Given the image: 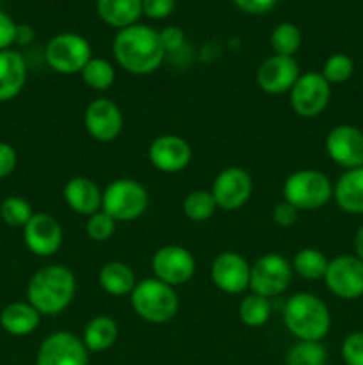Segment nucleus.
Masks as SVG:
<instances>
[{
	"instance_id": "nucleus-1",
	"label": "nucleus",
	"mask_w": 363,
	"mask_h": 365,
	"mask_svg": "<svg viewBox=\"0 0 363 365\" xmlns=\"http://www.w3.org/2000/svg\"><path fill=\"white\" fill-rule=\"evenodd\" d=\"M112 53L116 63L125 71L137 77L152 75L162 66L166 57L159 31L142 24L117 31L112 43Z\"/></svg>"
},
{
	"instance_id": "nucleus-2",
	"label": "nucleus",
	"mask_w": 363,
	"mask_h": 365,
	"mask_svg": "<svg viewBox=\"0 0 363 365\" xmlns=\"http://www.w3.org/2000/svg\"><path fill=\"white\" fill-rule=\"evenodd\" d=\"M77 292V278L63 264H48L31 277L27 284V302L46 317L59 316L71 305Z\"/></svg>"
},
{
	"instance_id": "nucleus-3",
	"label": "nucleus",
	"mask_w": 363,
	"mask_h": 365,
	"mask_svg": "<svg viewBox=\"0 0 363 365\" xmlns=\"http://www.w3.org/2000/svg\"><path fill=\"white\" fill-rule=\"evenodd\" d=\"M285 328L299 341L320 342L331 328L326 303L310 292H295L283 307Z\"/></svg>"
},
{
	"instance_id": "nucleus-4",
	"label": "nucleus",
	"mask_w": 363,
	"mask_h": 365,
	"mask_svg": "<svg viewBox=\"0 0 363 365\" xmlns=\"http://www.w3.org/2000/svg\"><path fill=\"white\" fill-rule=\"evenodd\" d=\"M130 305L142 321L162 324L177 316L180 303L174 287L149 277L135 284L130 294Z\"/></svg>"
},
{
	"instance_id": "nucleus-5",
	"label": "nucleus",
	"mask_w": 363,
	"mask_h": 365,
	"mask_svg": "<svg viewBox=\"0 0 363 365\" xmlns=\"http://www.w3.org/2000/svg\"><path fill=\"white\" fill-rule=\"evenodd\" d=\"M149 195L141 182L134 178H116L103 189L102 210L114 221H135L144 216Z\"/></svg>"
},
{
	"instance_id": "nucleus-6",
	"label": "nucleus",
	"mask_w": 363,
	"mask_h": 365,
	"mask_svg": "<svg viewBox=\"0 0 363 365\" xmlns=\"http://www.w3.org/2000/svg\"><path fill=\"white\" fill-rule=\"evenodd\" d=\"M333 198V184L319 170H298L283 184V200L301 210H317Z\"/></svg>"
},
{
	"instance_id": "nucleus-7",
	"label": "nucleus",
	"mask_w": 363,
	"mask_h": 365,
	"mask_svg": "<svg viewBox=\"0 0 363 365\" xmlns=\"http://www.w3.org/2000/svg\"><path fill=\"white\" fill-rule=\"evenodd\" d=\"M93 57L91 45L88 39L75 32H60L53 36L45 48L46 64L56 73L77 75L84 70Z\"/></svg>"
},
{
	"instance_id": "nucleus-8",
	"label": "nucleus",
	"mask_w": 363,
	"mask_h": 365,
	"mask_svg": "<svg viewBox=\"0 0 363 365\" xmlns=\"http://www.w3.org/2000/svg\"><path fill=\"white\" fill-rule=\"evenodd\" d=\"M294 269L290 260L281 257L280 253H265L255 260L251 266L249 289L255 294L270 299L283 294L290 285Z\"/></svg>"
},
{
	"instance_id": "nucleus-9",
	"label": "nucleus",
	"mask_w": 363,
	"mask_h": 365,
	"mask_svg": "<svg viewBox=\"0 0 363 365\" xmlns=\"http://www.w3.org/2000/svg\"><path fill=\"white\" fill-rule=\"evenodd\" d=\"M331 98V84L319 73H301L288 91V102L298 116L312 120L326 110Z\"/></svg>"
},
{
	"instance_id": "nucleus-10",
	"label": "nucleus",
	"mask_w": 363,
	"mask_h": 365,
	"mask_svg": "<svg viewBox=\"0 0 363 365\" xmlns=\"http://www.w3.org/2000/svg\"><path fill=\"white\" fill-rule=\"evenodd\" d=\"M324 284L340 299H358L363 296V260L356 255H338L330 260Z\"/></svg>"
},
{
	"instance_id": "nucleus-11",
	"label": "nucleus",
	"mask_w": 363,
	"mask_h": 365,
	"mask_svg": "<svg viewBox=\"0 0 363 365\" xmlns=\"http://www.w3.org/2000/svg\"><path fill=\"white\" fill-rule=\"evenodd\" d=\"M152 271L157 280L171 287H178L194 277L196 259L184 246L166 245L153 253Z\"/></svg>"
},
{
	"instance_id": "nucleus-12",
	"label": "nucleus",
	"mask_w": 363,
	"mask_h": 365,
	"mask_svg": "<svg viewBox=\"0 0 363 365\" xmlns=\"http://www.w3.org/2000/svg\"><path fill=\"white\" fill-rule=\"evenodd\" d=\"M210 192H212L214 200H216L217 209L231 212V210L241 209V207H244L249 202L253 195V178L244 168H224L214 178Z\"/></svg>"
},
{
	"instance_id": "nucleus-13",
	"label": "nucleus",
	"mask_w": 363,
	"mask_h": 365,
	"mask_svg": "<svg viewBox=\"0 0 363 365\" xmlns=\"http://www.w3.org/2000/svg\"><path fill=\"white\" fill-rule=\"evenodd\" d=\"M89 351L80 337L70 331H56L41 342L36 365H88Z\"/></svg>"
},
{
	"instance_id": "nucleus-14",
	"label": "nucleus",
	"mask_w": 363,
	"mask_h": 365,
	"mask_svg": "<svg viewBox=\"0 0 363 365\" xmlns=\"http://www.w3.org/2000/svg\"><path fill=\"white\" fill-rule=\"evenodd\" d=\"M324 146L327 157L345 171L363 166V132L354 125L331 128Z\"/></svg>"
},
{
	"instance_id": "nucleus-15",
	"label": "nucleus",
	"mask_w": 363,
	"mask_h": 365,
	"mask_svg": "<svg viewBox=\"0 0 363 365\" xmlns=\"http://www.w3.org/2000/svg\"><path fill=\"white\" fill-rule=\"evenodd\" d=\"M21 230L25 246L36 257H52L63 246V227L56 217L46 212H34Z\"/></svg>"
},
{
	"instance_id": "nucleus-16",
	"label": "nucleus",
	"mask_w": 363,
	"mask_h": 365,
	"mask_svg": "<svg viewBox=\"0 0 363 365\" xmlns=\"http://www.w3.org/2000/svg\"><path fill=\"white\" fill-rule=\"evenodd\" d=\"M84 125L95 141L110 143L123 132V113L110 98H96L85 107Z\"/></svg>"
},
{
	"instance_id": "nucleus-17",
	"label": "nucleus",
	"mask_w": 363,
	"mask_h": 365,
	"mask_svg": "<svg viewBox=\"0 0 363 365\" xmlns=\"http://www.w3.org/2000/svg\"><path fill=\"white\" fill-rule=\"evenodd\" d=\"M210 278L219 291L226 294H241L249 289L251 264L237 252H223L214 259Z\"/></svg>"
},
{
	"instance_id": "nucleus-18",
	"label": "nucleus",
	"mask_w": 363,
	"mask_h": 365,
	"mask_svg": "<svg viewBox=\"0 0 363 365\" xmlns=\"http://www.w3.org/2000/svg\"><path fill=\"white\" fill-rule=\"evenodd\" d=\"M148 159L160 173L174 175L184 171L191 164L192 148L180 135L164 134L152 141L148 148Z\"/></svg>"
},
{
	"instance_id": "nucleus-19",
	"label": "nucleus",
	"mask_w": 363,
	"mask_h": 365,
	"mask_svg": "<svg viewBox=\"0 0 363 365\" xmlns=\"http://www.w3.org/2000/svg\"><path fill=\"white\" fill-rule=\"evenodd\" d=\"M299 64L294 57L270 56L263 61L256 71V82L267 95H283L292 89L299 78Z\"/></svg>"
},
{
	"instance_id": "nucleus-20",
	"label": "nucleus",
	"mask_w": 363,
	"mask_h": 365,
	"mask_svg": "<svg viewBox=\"0 0 363 365\" xmlns=\"http://www.w3.org/2000/svg\"><path fill=\"white\" fill-rule=\"evenodd\" d=\"M63 196L66 205L78 216H93L102 210L103 191L88 177H73L64 184Z\"/></svg>"
},
{
	"instance_id": "nucleus-21",
	"label": "nucleus",
	"mask_w": 363,
	"mask_h": 365,
	"mask_svg": "<svg viewBox=\"0 0 363 365\" xmlns=\"http://www.w3.org/2000/svg\"><path fill=\"white\" fill-rule=\"evenodd\" d=\"M27 82V63L18 50L0 52V103L16 98Z\"/></svg>"
},
{
	"instance_id": "nucleus-22",
	"label": "nucleus",
	"mask_w": 363,
	"mask_h": 365,
	"mask_svg": "<svg viewBox=\"0 0 363 365\" xmlns=\"http://www.w3.org/2000/svg\"><path fill=\"white\" fill-rule=\"evenodd\" d=\"M333 200L345 214H363V166L347 170L335 182Z\"/></svg>"
},
{
	"instance_id": "nucleus-23",
	"label": "nucleus",
	"mask_w": 363,
	"mask_h": 365,
	"mask_svg": "<svg viewBox=\"0 0 363 365\" xmlns=\"http://www.w3.org/2000/svg\"><path fill=\"white\" fill-rule=\"evenodd\" d=\"M41 314L28 302H13L0 312V327L13 337H25L38 330Z\"/></svg>"
},
{
	"instance_id": "nucleus-24",
	"label": "nucleus",
	"mask_w": 363,
	"mask_h": 365,
	"mask_svg": "<svg viewBox=\"0 0 363 365\" xmlns=\"http://www.w3.org/2000/svg\"><path fill=\"white\" fill-rule=\"evenodd\" d=\"M96 11L103 24L121 31L137 24L142 14V0H96Z\"/></svg>"
},
{
	"instance_id": "nucleus-25",
	"label": "nucleus",
	"mask_w": 363,
	"mask_h": 365,
	"mask_svg": "<svg viewBox=\"0 0 363 365\" xmlns=\"http://www.w3.org/2000/svg\"><path fill=\"white\" fill-rule=\"evenodd\" d=\"M98 284L107 294L120 298V296L132 294L135 284H137V278L128 264L112 260V262L102 266L98 273Z\"/></svg>"
},
{
	"instance_id": "nucleus-26",
	"label": "nucleus",
	"mask_w": 363,
	"mask_h": 365,
	"mask_svg": "<svg viewBox=\"0 0 363 365\" xmlns=\"http://www.w3.org/2000/svg\"><path fill=\"white\" fill-rule=\"evenodd\" d=\"M82 342L91 353H102L112 348L117 339V323L109 316H96L85 324Z\"/></svg>"
},
{
	"instance_id": "nucleus-27",
	"label": "nucleus",
	"mask_w": 363,
	"mask_h": 365,
	"mask_svg": "<svg viewBox=\"0 0 363 365\" xmlns=\"http://www.w3.org/2000/svg\"><path fill=\"white\" fill-rule=\"evenodd\" d=\"M290 264L294 273L305 278V280H324L330 260L326 259V255L320 250L302 248L295 253Z\"/></svg>"
},
{
	"instance_id": "nucleus-28",
	"label": "nucleus",
	"mask_w": 363,
	"mask_h": 365,
	"mask_svg": "<svg viewBox=\"0 0 363 365\" xmlns=\"http://www.w3.org/2000/svg\"><path fill=\"white\" fill-rule=\"evenodd\" d=\"M80 77L84 84L93 91H107L112 88L116 81V71L114 66L103 57H91L80 71Z\"/></svg>"
},
{
	"instance_id": "nucleus-29",
	"label": "nucleus",
	"mask_w": 363,
	"mask_h": 365,
	"mask_svg": "<svg viewBox=\"0 0 363 365\" xmlns=\"http://www.w3.org/2000/svg\"><path fill=\"white\" fill-rule=\"evenodd\" d=\"M270 314H273L270 299L255 294V292L242 298L241 305H238V317L249 328L263 327L270 319Z\"/></svg>"
},
{
	"instance_id": "nucleus-30",
	"label": "nucleus",
	"mask_w": 363,
	"mask_h": 365,
	"mask_svg": "<svg viewBox=\"0 0 363 365\" xmlns=\"http://www.w3.org/2000/svg\"><path fill=\"white\" fill-rule=\"evenodd\" d=\"M182 209L189 220L194 221V223H201V221L210 220L216 214L217 205L212 192L205 191V189H196L185 196Z\"/></svg>"
},
{
	"instance_id": "nucleus-31",
	"label": "nucleus",
	"mask_w": 363,
	"mask_h": 365,
	"mask_svg": "<svg viewBox=\"0 0 363 365\" xmlns=\"http://www.w3.org/2000/svg\"><path fill=\"white\" fill-rule=\"evenodd\" d=\"M302 36L298 25L290 24V21H283V24L276 25L270 34V46H273L276 56H287L294 57L298 50L301 48Z\"/></svg>"
},
{
	"instance_id": "nucleus-32",
	"label": "nucleus",
	"mask_w": 363,
	"mask_h": 365,
	"mask_svg": "<svg viewBox=\"0 0 363 365\" xmlns=\"http://www.w3.org/2000/svg\"><path fill=\"white\" fill-rule=\"evenodd\" d=\"M327 353L320 342L299 341L287 351V365H326Z\"/></svg>"
},
{
	"instance_id": "nucleus-33",
	"label": "nucleus",
	"mask_w": 363,
	"mask_h": 365,
	"mask_svg": "<svg viewBox=\"0 0 363 365\" xmlns=\"http://www.w3.org/2000/svg\"><path fill=\"white\" fill-rule=\"evenodd\" d=\"M34 216L31 203L21 196H7L0 205V217L7 227L23 228Z\"/></svg>"
},
{
	"instance_id": "nucleus-34",
	"label": "nucleus",
	"mask_w": 363,
	"mask_h": 365,
	"mask_svg": "<svg viewBox=\"0 0 363 365\" xmlns=\"http://www.w3.org/2000/svg\"><path fill=\"white\" fill-rule=\"evenodd\" d=\"M354 73V63H352L351 57L347 53H333L326 59L324 63L322 75L330 84H344Z\"/></svg>"
},
{
	"instance_id": "nucleus-35",
	"label": "nucleus",
	"mask_w": 363,
	"mask_h": 365,
	"mask_svg": "<svg viewBox=\"0 0 363 365\" xmlns=\"http://www.w3.org/2000/svg\"><path fill=\"white\" fill-rule=\"evenodd\" d=\"M114 232H116V221L109 214L103 212V210H98V212L89 216L88 221H85V234L95 242L109 241L114 235Z\"/></svg>"
},
{
	"instance_id": "nucleus-36",
	"label": "nucleus",
	"mask_w": 363,
	"mask_h": 365,
	"mask_svg": "<svg viewBox=\"0 0 363 365\" xmlns=\"http://www.w3.org/2000/svg\"><path fill=\"white\" fill-rule=\"evenodd\" d=\"M342 359L345 365H363V331H354L344 339Z\"/></svg>"
},
{
	"instance_id": "nucleus-37",
	"label": "nucleus",
	"mask_w": 363,
	"mask_h": 365,
	"mask_svg": "<svg viewBox=\"0 0 363 365\" xmlns=\"http://www.w3.org/2000/svg\"><path fill=\"white\" fill-rule=\"evenodd\" d=\"M177 0H142V14L152 20H164L174 11Z\"/></svg>"
},
{
	"instance_id": "nucleus-38",
	"label": "nucleus",
	"mask_w": 363,
	"mask_h": 365,
	"mask_svg": "<svg viewBox=\"0 0 363 365\" xmlns=\"http://www.w3.org/2000/svg\"><path fill=\"white\" fill-rule=\"evenodd\" d=\"M160 43H162L164 52H177L184 46L185 43V34L180 27H174V25H169V27L162 29L159 32Z\"/></svg>"
},
{
	"instance_id": "nucleus-39",
	"label": "nucleus",
	"mask_w": 363,
	"mask_h": 365,
	"mask_svg": "<svg viewBox=\"0 0 363 365\" xmlns=\"http://www.w3.org/2000/svg\"><path fill=\"white\" fill-rule=\"evenodd\" d=\"M273 220L278 227L290 228L292 225H295V221L299 220V210L283 200V202L276 203V207H274Z\"/></svg>"
},
{
	"instance_id": "nucleus-40",
	"label": "nucleus",
	"mask_w": 363,
	"mask_h": 365,
	"mask_svg": "<svg viewBox=\"0 0 363 365\" xmlns=\"http://www.w3.org/2000/svg\"><path fill=\"white\" fill-rule=\"evenodd\" d=\"M18 155L16 150L6 141H0V180L7 178L14 170H16Z\"/></svg>"
},
{
	"instance_id": "nucleus-41",
	"label": "nucleus",
	"mask_w": 363,
	"mask_h": 365,
	"mask_svg": "<svg viewBox=\"0 0 363 365\" xmlns=\"http://www.w3.org/2000/svg\"><path fill=\"white\" fill-rule=\"evenodd\" d=\"M16 36V24L7 13L0 11V52L11 48Z\"/></svg>"
},
{
	"instance_id": "nucleus-42",
	"label": "nucleus",
	"mask_w": 363,
	"mask_h": 365,
	"mask_svg": "<svg viewBox=\"0 0 363 365\" xmlns=\"http://www.w3.org/2000/svg\"><path fill=\"white\" fill-rule=\"evenodd\" d=\"M278 0H233L235 6L248 14H265L276 6Z\"/></svg>"
},
{
	"instance_id": "nucleus-43",
	"label": "nucleus",
	"mask_w": 363,
	"mask_h": 365,
	"mask_svg": "<svg viewBox=\"0 0 363 365\" xmlns=\"http://www.w3.org/2000/svg\"><path fill=\"white\" fill-rule=\"evenodd\" d=\"M34 29L31 25H16V36H14V43L18 45H31L34 41Z\"/></svg>"
},
{
	"instance_id": "nucleus-44",
	"label": "nucleus",
	"mask_w": 363,
	"mask_h": 365,
	"mask_svg": "<svg viewBox=\"0 0 363 365\" xmlns=\"http://www.w3.org/2000/svg\"><path fill=\"white\" fill-rule=\"evenodd\" d=\"M354 255L359 260H363V225L358 228V232L354 235Z\"/></svg>"
}]
</instances>
